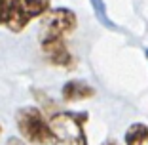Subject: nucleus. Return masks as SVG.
Returning a JSON list of instances; mask_svg holds the SVG:
<instances>
[{
    "instance_id": "1",
    "label": "nucleus",
    "mask_w": 148,
    "mask_h": 145,
    "mask_svg": "<svg viewBox=\"0 0 148 145\" xmlns=\"http://www.w3.org/2000/svg\"><path fill=\"white\" fill-rule=\"evenodd\" d=\"M89 119L87 113L63 111L51 117L49 126L53 132V145H87L86 122Z\"/></svg>"
},
{
    "instance_id": "2",
    "label": "nucleus",
    "mask_w": 148,
    "mask_h": 145,
    "mask_svg": "<svg viewBox=\"0 0 148 145\" xmlns=\"http://www.w3.org/2000/svg\"><path fill=\"white\" fill-rule=\"evenodd\" d=\"M15 124H17V130L23 136V139L36 145H53L51 126L38 107H21L15 114Z\"/></svg>"
},
{
    "instance_id": "3",
    "label": "nucleus",
    "mask_w": 148,
    "mask_h": 145,
    "mask_svg": "<svg viewBox=\"0 0 148 145\" xmlns=\"http://www.w3.org/2000/svg\"><path fill=\"white\" fill-rule=\"evenodd\" d=\"M78 27L70 8H53L40 17V40H66Z\"/></svg>"
},
{
    "instance_id": "4",
    "label": "nucleus",
    "mask_w": 148,
    "mask_h": 145,
    "mask_svg": "<svg viewBox=\"0 0 148 145\" xmlns=\"http://www.w3.org/2000/svg\"><path fill=\"white\" fill-rule=\"evenodd\" d=\"M51 0H19L17 6V13L13 21L10 23V31L12 33H21L25 31V27L36 17H42L44 13L49 12Z\"/></svg>"
},
{
    "instance_id": "5",
    "label": "nucleus",
    "mask_w": 148,
    "mask_h": 145,
    "mask_svg": "<svg viewBox=\"0 0 148 145\" xmlns=\"http://www.w3.org/2000/svg\"><path fill=\"white\" fill-rule=\"evenodd\" d=\"M40 48L51 65L65 67V69H70L76 65V59L70 53L66 40H40Z\"/></svg>"
},
{
    "instance_id": "6",
    "label": "nucleus",
    "mask_w": 148,
    "mask_h": 145,
    "mask_svg": "<svg viewBox=\"0 0 148 145\" xmlns=\"http://www.w3.org/2000/svg\"><path fill=\"white\" fill-rule=\"evenodd\" d=\"M95 96V88L84 80H70L63 86V99L66 101H82Z\"/></svg>"
},
{
    "instance_id": "7",
    "label": "nucleus",
    "mask_w": 148,
    "mask_h": 145,
    "mask_svg": "<svg viewBox=\"0 0 148 145\" xmlns=\"http://www.w3.org/2000/svg\"><path fill=\"white\" fill-rule=\"evenodd\" d=\"M125 145H148V124H131L125 132Z\"/></svg>"
},
{
    "instance_id": "8",
    "label": "nucleus",
    "mask_w": 148,
    "mask_h": 145,
    "mask_svg": "<svg viewBox=\"0 0 148 145\" xmlns=\"http://www.w3.org/2000/svg\"><path fill=\"white\" fill-rule=\"evenodd\" d=\"M17 6L19 0H0V25L10 27L17 13Z\"/></svg>"
},
{
    "instance_id": "9",
    "label": "nucleus",
    "mask_w": 148,
    "mask_h": 145,
    "mask_svg": "<svg viewBox=\"0 0 148 145\" xmlns=\"http://www.w3.org/2000/svg\"><path fill=\"white\" fill-rule=\"evenodd\" d=\"M101 145H120V143H118L116 139H106L105 143H101Z\"/></svg>"
},
{
    "instance_id": "10",
    "label": "nucleus",
    "mask_w": 148,
    "mask_h": 145,
    "mask_svg": "<svg viewBox=\"0 0 148 145\" xmlns=\"http://www.w3.org/2000/svg\"><path fill=\"white\" fill-rule=\"evenodd\" d=\"M0 134H2V124H0Z\"/></svg>"
},
{
    "instance_id": "11",
    "label": "nucleus",
    "mask_w": 148,
    "mask_h": 145,
    "mask_svg": "<svg viewBox=\"0 0 148 145\" xmlns=\"http://www.w3.org/2000/svg\"><path fill=\"white\" fill-rule=\"evenodd\" d=\"M146 56H148V52H146Z\"/></svg>"
}]
</instances>
